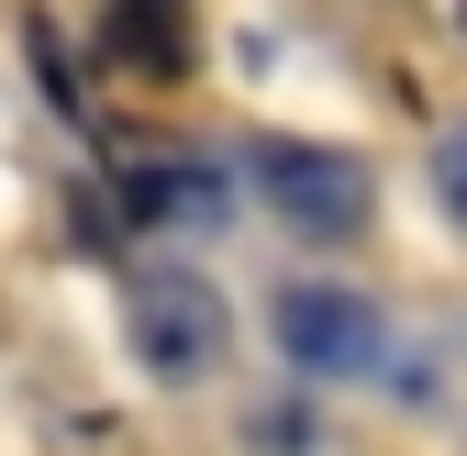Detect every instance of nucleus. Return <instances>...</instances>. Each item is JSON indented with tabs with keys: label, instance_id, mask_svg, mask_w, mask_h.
Wrapping results in <instances>:
<instances>
[{
	"label": "nucleus",
	"instance_id": "1",
	"mask_svg": "<svg viewBox=\"0 0 467 456\" xmlns=\"http://www.w3.org/2000/svg\"><path fill=\"white\" fill-rule=\"evenodd\" d=\"M123 357L145 389H223L234 368V301L201 256H145L123 278Z\"/></svg>",
	"mask_w": 467,
	"mask_h": 456
},
{
	"label": "nucleus",
	"instance_id": "2",
	"mask_svg": "<svg viewBox=\"0 0 467 456\" xmlns=\"http://www.w3.org/2000/svg\"><path fill=\"white\" fill-rule=\"evenodd\" d=\"M234 179H245V201L278 223L289 245H312V256L357 245L368 223H379V167L357 145H323V134H256Z\"/></svg>",
	"mask_w": 467,
	"mask_h": 456
},
{
	"label": "nucleus",
	"instance_id": "3",
	"mask_svg": "<svg viewBox=\"0 0 467 456\" xmlns=\"http://www.w3.org/2000/svg\"><path fill=\"white\" fill-rule=\"evenodd\" d=\"M267 346L301 389H368V378H389V312L357 278H278L267 290Z\"/></svg>",
	"mask_w": 467,
	"mask_h": 456
},
{
	"label": "nucleus",
	"instance_id": "4",
	"mask_svg": "<svg viewBox=\"0 0 467 456\" xmlns=\"http://www.w3.org/2000/svg\"><path fill=\"white\" fill-rule=\"evenodd\" d=\"M123 212L156 223V234H212V223H234V167H212V156H145L123 179Z\"/></svg>",
	"mask_w": 467,
	"mask_h": 456
},
{
	"label": "nucleus",
	"instance_id": "5",
	"mask_svg": "<svg viewBox=\"0 0 467 456\" xmlns=\"http://www.w3.org/2000/svg\"><path fill=\"white\" fill-rule=\"evenodd\" d=\"M423 190H434V223L467 245V123H445V134H434V156H423Z\"/></svg>",
	"mask_w": 467,
	"mask_h": 456
},
{
	"label": "nucleus",
	"instance_id": "6",
	"mask_svg": "<svg viewBox=\"0 0 467 456\" xmlns=\"http://www.w3.org/2000/svg\"><path fill=\"white\" fill-rule=\"evenodd\" d=\"M456 34H467V0H456Z\"/></svg>",
	"mask_w": 467,
	"mask_h": 456
}]
</instances>
